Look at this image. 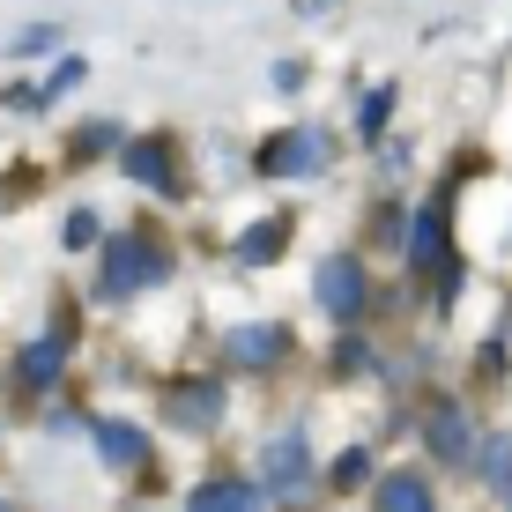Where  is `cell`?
<instances>
[{
	"label": "cell",
	"mask_w": 512,
	"mask_h": 512,
	"mask_svg": "<svg viewBox=\"0 0 512 512\" xmlns=\"http://www.w3.org/2000/svg\"><path fill=\"white\" fill-rule=\"evenodd\" d=\"M156 275H164V253H156L149 238H119L112 245V268H104V297L141 290V282H156Z\"/></svg>",
	"instance_id": "obj_1"
},
{
	"label": "cell",
	"mask_w": 512,
	"mask_h": 512,
	"mask_svg": "<svg viewBox=\"0 0 512 512\" xmlns=\"http://www.w3.org/2000/svg\"><path fill=\"white\" fill-rule=\"evenodd\" d=\"M320 305L334 312V320H349V312L364 305V268L349 253H334V260H320Z\"/></svg>",
	"instance_id": "obj_2"
},
{
	"label": "cell",
	"mask_w": 512,
	"mask_h": 512,
	"mask_svg": "<svg viewBox=\"0 0 512 512\" xmlns=\"http://www.w3.org/2000/svg\"><path fill=\"white\" fill-rule=\"evenodd\" d=\"M260 475H268V490H297L312 475V446H305V431H282L268 453H260Z\"/></svg>",
	"instance_id": "obj_3"
},
{
	"label": "cell",
	"mask_w": 512,
	"mask_h": 512,
	"mask_svg": "<svg viewBox=\"0 0 512 512\" xmlns=\"http://www.w3.org/2000/svg\"><path fill=\"white\" fill-rule=\"evenodd\" d=\"M282 342H290L282 327H238V334H231V357H238V364H275Z\"/></svg>",
	"instance_id": "obj_4"
},
{
	"label": "cell",
	"mask_w": 512,
	"mask_h": 512,
	"mask_svg": "<svg viewBox=\"0 0 512 512\" xmlns=\"http://www.w3.org/2000/svg\"><path fill=\"white\" fill-rule=\"evenodd\" d=\"M260 164H268L275 179H290V171H312V164H320V141H305V134H282L275 149L260 156Z\"/></svg>",
	"instance_id": "obj_5"
},
{
	"label": "cell",
	"mask_w": 512,
	"mask_h": 512,
	"mask_svg": "<svg viewBox=\"0 0 512 512\" xmlns=\"http://www.w3.org/2000/svg\"><path fill=\"white\" fill-rule=\"evenodd\" d=\"M127 171H134V179H149V186H179V179H171V149H164V141H134Z\"/></svg>",
	"instance_id": "obj_6"
},
{
	"label": "cell",
	"mask_w": 512,
	"mask_h": 512,
	"mask_svg": "<svg viewBox=\"0 0 512 512\" xmlns=\"http://www.w3.org/2000/svg\"><path fill=\"white\" fill-rule=\"evenodd\" d=\"M216 409H223L216 386H186V394H179V416H171V423H193V431H201V423H216Z\"/></svg>",
	"instance_id": "obj_7"
},
{
	"label": "cell",
	"mask_w": 512,
	"mask_h": 512,
	"mask_svg": "<svg viewBox=\"0 0 512 512\" xmlns=\"http://www.w3.org/2000/svg\"><path fill=\"white\" fill-rule=\"evenodd\" d=\"M461 446H468V423H461V409H438V416H431V453H446V461H453Z\"/></svg>",
	"instance_id": "obj_8"
},
{
	"label": "cell",
	"mask_w": 512,
	"mask_h": 512,
	"mask_svg": "<svg viewBox=\"0 0 512 512\" xmlns=\"http://www.w3.org/2000/svg\"><path fill=\"white\" fill-rule=\"evenodd\" d=\"M260 490L253 483H208V490H193V505H253Z\"/></svg>",
	"instance_id": "obj_9"
},
{
	"label": "cell",
	"mask_w": 512,
	"mask_h": 512,
	"mask_svg": "<svg viewBox=\"0 0 512 512\" xmlns=\"http://www.w3.org/2000/svg\"><path fill=\"white\" fill-rule=\"evenodd\" d=\"M52 364H60V349H52V342H38V349L23 357V379H30V386H45V379H52Z\"/></svg>",
	"instance_id": "obj_10"
},
{
	"label": "cell",
	"mask_w": 512,
	"mask_h": 512,
	"mask_svg": "<svg viewBox=\"0 0 512 512\" xmlns=\"http://www.w3.org/2000/svg\"><path fill=\"white\" fill-rule=\"evenodd\" d=\"M386 104H394V90H372V97L357 104V127H364V134H379V127H386Z\"/></svg>",
	"instance_id": "obj_11"
},
{
	"label": "cell",
	"mask_w": 512,
	"mask_h": 512,
	"mask_svg": "<svg viewBox=\"0 0 512 512\" xmlns=\"http://www.w3.org/2000/svg\"><path fill=\"white\" fill-rule=\"evenodd\" d=\"M275 245H282V231H275V223H260V231H253V245H238V260H268Z\"/></svg>",
	"instance_id": "obj_12"
},
{
	"label": "cell",
	"mask_w": 512,
	"mask_h": 512,
	"mask_svg": "<svg viewBox=\"0 0 512 512\" xmlns=\"http://www.w3.org/2000/svg\"><path fill=\"white\" fill-rule=\"evenodd\" d=\"M104 453H112V461H141V438L134 431H104Z\"/></svg>",
	"instance_id": "obj_13"
},
{
	"label": "cell",
	"mask_w": 512,
	"mask_h": 512,
	"mask_svg": "<svg viewBox=\"0 0 512 512\" xmlns=\"http://www.w3.org/2000/svg\"><path fill=\"white\" fill-rule=\"evenodd\" d=\"M379 498H386V505H431V490H423V483H386Z\"/></svg>",
	"instance_id": "obj_14"
},
{
	"label": "cell",
	"mask_w": 512,
	"mask_h": 512,
	"mask_svg": "<svg viewBox=\"0 0 512 512\" xmlns=\"http://www.w3.org/2000/svg\"><path fill=\"white\" fill-rule=\"evenodd\" d=\"M364 475H372V461H364V453H342V468H334V483H364Z\"/></svg>",
	"instance_id": "obj_15"
}]
</instances>
